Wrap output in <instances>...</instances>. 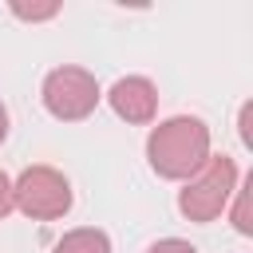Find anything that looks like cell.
<instances>
[{"label": "cell", "instance_id": "7a4b0ae2", "mask_svg": "<svg viewBox=\"0 0 253 253\" xmlns=\"http://www.w3.org/2000/svg\"><path fill=\"white\" fill-rule=\"evenodd\" d=\"M233 190H237V162L217 154L194 174V182H186V190L178 194V210L190 221H213L233 198Z\"/></svg>", "mask_w": 253, "mask_h": 253}, {"label": "cell", "instance_id": "5b68a950", "mask_svg": "<svg viewBox=\"0 0 253 253\" xmlns=\"http://www.w3.org/2000/svg\"><path fill=\"white\" fill-rule=\"evenodd\" d=\"M107 99H111L115 115L126 119V123H150L154 111H158V91H154V83L142 79V75H126V79H119V83L111 87Z\"/></svg>", "mask_w": 253, "mask_h": 253}, {"label": "cell", "instance_id": "8992f818", "mask_svg": "<svg viewBox=\"0 0 253 253\" xmlns=\"http://www.w3.org/2000/svg\"><path fill=\"white\" fill-rule=\"evenodd\" d=\"M55 253H111V241L103 229H71L55 245Z\"/></svg>", "mask_w": 253, "mask_h": 253}, {"label": "cell", "instance_id": "7c38bea8", "mask_svg": "<svg viewBox=\"0 0 253 253\" xmlns=\"http://www.w3.org/2000/svg\"><path fill=\"white\" fill-rule=\"evenodd\" d=\"M4 134H8V111H4V103H0V142H4Z\"/></svg>", "mask_w": 253, "mask_h": 253}, {"label": "cell", "instance_id": "ba28073f", "mask_svg": "<svg viewBox=\"0 0 253 253\" xmlns=\"http://www.w3.org/2000/svg\"><path fill=\"white\" fill-rule=\"evenodd\" d=\"M12 12L20 16V20H51L55 12H59V4H12Z\"/></svg>", "mask_w": 253, "mask_h": 253}, {"label": "cell", "instance_id": "9c48e42d", "mask_svg": "<svg viewBox=\"0 0 253 253\" xmlns=\"http://www.w3.org/2000/svg\"><path fill=\"white\" fill-rule=\"evenodd\" d=\"M146 253H198L190 241H178V237H166V241H154Z\"/></svg>", "mask_w": 253, "mask_h": 253}, {"label": "cell", "instance_id": "6da1fadb", "mask_svg": "<svg viewBox=\"0 0 253 253\" xmlns=\"http://www.w3.org/2000/svg\"><path fill=\"white\" fill-rule=\"evenodd\" d=\"M146 158L158 178H190L210 162V126L194 115L166 119L150 130Z\"/></svg>", "mask_w": 253, "mask_h": 253}, {"label": "cell", "instance_id": "30bf717a", "mask_svg": "<svg viewBox=\"0 0 253 253\" xmlns=\"http://www.w3.org/2000/svg\"><path fill=\"white\" fill-rule=\"evenodd\" d=\"M12 206H16V202H12V182H8V174L0 170V217L12 213Z\"/></svg>", "mask_w": 253, "mask_h": 253}, {"label": "cell", "instance_id": "277c9868", "mask_svg": "<svg viewBox=\"0 0 253 253\" xmlns=\"http://www.w3.org/2000/svg\"><path fill=\"white\" fill-rule=\"evenodd\" d=\"M43 107L55 119H63V123L87 119L99 107L95 75L83 71V67H55V71H47V79H43Z\"/></svg>", "mask_w": 253, "mask_h": 253}, {"label": "cell", "instance_id": "8fae6325", "mask_svg": "<svg viewBox=\"0 0 253 253\" xmlns=\"http://www.w3.org/2000/svg\"><path fill=\"white\" fill-rule=\"evenodd\" d=\"M249 119H253V107L245 103V107H241V138H245V142H253V134H249Z\"/></svg>", "mask_w": 253, "mask_h": 253}, {"label": "cell", "instance_id": "52a82bcc", "mask_svg": "<svg viewBox=\"0 0 253 253\" xmlns=\"http://www.w3.org/2000/svg\"><path fill=\"white\" fill-rule=\"evenodd\" d=\"M249 190H253V178L245 182V190H233V194H237V206H233V225H237V233H253V221H249Z\"/></svg>", "mask_w": 253, "mask_h": 253}, {"label": "cell", "instance_id": "3957f363", "mask_svg": "<svg viewBox=\"0 0 253 253\" xmlns=\"http://www.w3.org/2000/svg\"><path fill=\"white\" fill-rule=\"evenodd\" d=\"M12 202L20 213H28L36 221H51L71 210V182L55 166H28L12 182Z\"/></svg>", "mask_w": 253, "mask_h": 253}]
</instances>
